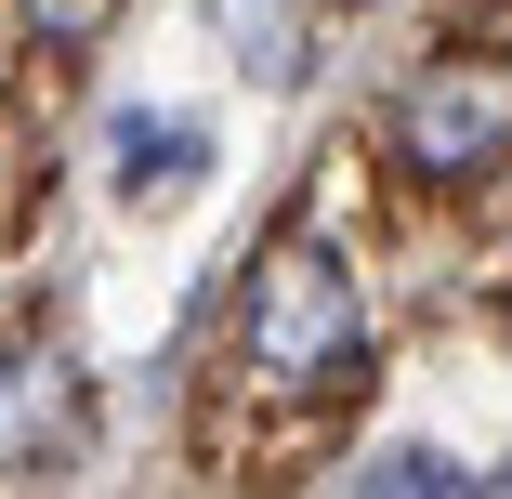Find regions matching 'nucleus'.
<instances>
[{
  "label": "nucleus",
  "mask_w": 512,
  "mask_h": 499,
  "mask_svg": "<svg viewBox=\"0 0 512 499\" xmlns=\"http://www.w3.org/2000/svg\"><path fill=\"white\" fill-rule=\"evenodd\" d=\"M381 158L407 184H499L512 171V40H434L381 92Z\"/></svg>",
  "instance_id": "2"
},
{
  "label": "nucleus",
  "mask_w": 512,
  "mask_h": 499,
  "mask_svg": "<svg viewBox=\"0 0 512 499\" xmlns=\"http://www.w3.org/2000/svg\"><path fill=\"white\" fill-rule=\"evenodd\" d=\"M92 447V394L53 342H0V486H27V473H66Z\"/></svg>",
  "instance_id": "3"
},
{
  "label": "nucleus",
  "mask_w": 512,
  "mask_h": 499,
  "mask_svg": "<svg viewBox=\"0 0 512 499\" xmlns=\"http://www.w3.org/2000/svg\"><path fill=\"white\" fill-rule=\"evenodd\" d=\"M119 14H132V0H14V27H27V40H40L53 66H79V53L106 40Z\"/></svg>",
  "instance_id": "5"
},
{
  "label": "nucleus",
  "mask_w": 512,
  "mask_h": 499,
  "mask_svg": "<svg viewBox=\"0 0 512 499\" xmlns=\"http://www.w3.org/2000/svg\"><path fill=\"white\" fill-rule=\"evenodd\" d=\"M237 381H263L276 408H329L368 381V289L329 237H263L237 276Z\"/></svg>",
  "instance_id": "1"
},
{
  "label": "nucleus",
  "mask_w": 512,
  "mask_h": 499,
  "mask_svg": "<svg viewBox=\"0 0 512 499\" xmlns=\"http://www.w3.org/2000/svg\"><path fill=\"white\" fill-rule=\"evenodd\" d=\"M197 158H211L197 119H119V197L132 211H171V197L197 184Z\"/></svg>",
  "instance_id": "4"
}]
</instances>
